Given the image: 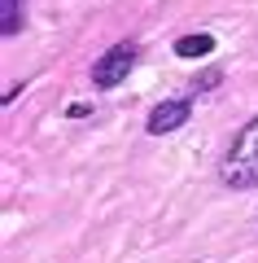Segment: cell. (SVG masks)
Segmentation results:
<instances>
[{
  "label": "cell",
  "instance_id": "obj_4",
  "mask_svg": "<svg viewBox=\"0 0 258 263\" xmlns=\"http://www.w3.org/2000/svg\"><path fill=\"white\" fill-rule=\"evenodd\" d=\"M22 22H27V0H0V31L18 35Z\"/></svg>",
  "mask_w": 258,
  "mask_h": 263
},
{
  "label": "cell",
  "instance_id": "obj_5",
  "mask_svg": "<svg viewBox=\"0 0 258 263\" xmlns=\"http://www.w3.org/2000/svg\"><path fill=\"white\" fill-rule=\"evenodd\" d=\"M175 53L180 57H206V53H214V35H184V40H175Z\"/></svg>",
  "mask_w": 258,
  "mask_h": 263
},
{
  "label": "cell",
  "instance_id": "obj_1",
  "mask_svg": "<svg viewBox=\"0 0 258 263\" xmlns=\"http://www.w3.org/2000/svg\"><path fill=\"white\" fill-rule=\"evenodd\" d=\"M219 180L232 189H254L258 184V114L241 127V136L232 141V149L219 162Z\"/></svg>",
  "mask_w": 258,
  "mask_h": 263
},
{
  "label": "cell",
  "instance_id": "obj_2",
  "mask_svg": "<svg viewBox=\"0 0 258 263\" xmlns=\"http://www.w3.org/2000/svg\"><path fill=\"white\" fill-rule=\"evenodd\" d=\"M136 57H140V44H136V40H118L114 48H105V53L92 62V84H96V88H118L123 79L131 75Z\"/></svg>",
  "mask_w": 258,
  "mask_h": 263
},
{
  "label": "cell",
  "instance_id": "obj_6",
  "mask_svg": "<svg viewBox=\"0 0 258 263\" xmlns=\"http://www.w3.org/2000/svg\"><path fill=\"white\" fill-rule=\"evenodd\" d=\"M219 79H223V70H202V75L193 79V92H210V88L219 84Z\"/></svg>",
  "mask_w": 258,
  "mask_h": 263
},
{
  "label": "cell",
  "instance_id": "obj_3",
  "mask_svg": "<svg viewBox=\"0 0 258 263\" xmlns=\"http://www.w3.org/2000/svg\"><path fill=\"white\" fill-rule=\"evenodd\" d=\"M188 114H193V101L188 97H175V101H162L149 110V136H166V132H180L188 123Z\"/></svg>",
  "mask_w": 258,
  "mask_h": 263
}]
</instances>
